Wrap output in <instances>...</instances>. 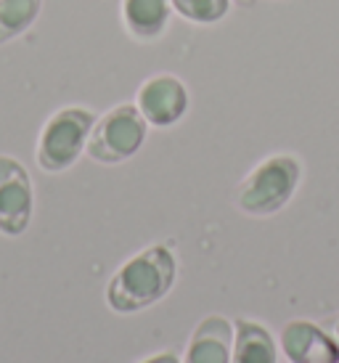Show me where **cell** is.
I'll use <instances>...</instances> for the list:
<instances>
[{
    "label": "cell",
    "mask_w": 339,
    "mask_h": 363,
    "mask_svg": "<svg viewBox=\"0 0 339 363\" xmlns=\"http://www.w3.org/2000/svg\"><path fill=\"white\" fill-rule=\"evenodd\" d=\"M175 276H178V262L172 250L165 244H154L135 257H130L114 273L106 289V303L117 313L146 311L172 289Z\"/></svg>",
    "instance_id": "cell-1"
},
{
    "label": "cell",
    "mask_w": 339,
    "mask_h": 363,
    "mask_svg": "<svg viewBox=\"0 0 339 363\" xmlns=\"http://www.w3.org/2000/svg\"><path fill=\"white\" fill-rule=\"evenodd\" d=\"M302 181V164L291 154L262 160L236 189V207L252 218H268L291 202Z\"/></svg>",
    "instance_id": "cell-2"
},
{
    "label": "cell",
    "mask_w": 339,
    "mask_h": 363,
    "mask_svg": "<svg viewBox=\"0 0 339 363\" xmlns=\"http://www.w3.org/2000/svg\"><path fill=\"white\" fill-rule=\"evenodd\" d=\"M96 125V114L82 106L59 109L40 133L38 141V164L45 172H64L80 160Z\"/></svg>",
    "instance_id": "cell-3"
},
{
    "label": "cell",
    "mask_w": 339,
    "mask_h": 363,
    "mask_svg": "<svg viewBox=\"0 0 339 363\" xmlns=\"http://www.w3.org/2000/svg\"><path fill=\"white\" fill-rule=\"evenodd\" d=\"M146 128L149 122L135 104H120L96 120L85 152L101 164H120L143 146Z\"/></svg>",
    "instance_id": "cell-4"
},
{
    "label": "cell",
    "mask_w": 339,
    "mask_h": 363,
    "mask_svg": "<svg viewBox=\"0 0 339 363\" xmlns=\"http://www.w3.org/2000/svg\"><path fill=\"white\" fill-rule=\"evenodd\" d=\"M32 220V181L24 164L0 154V233L21 236Z\"/></svg>",
    "instance_id": "cell-5"
},
{
    "label": "cell",
    "mask_w": 339,
    "mask_h": 363,
    "mask_svg": "<svg viewBox=\"0 0 339 363\" xmlns=\"http://www.w3.org/2000/svg\"><path fill=\"white\" fill-rule=\"evenodd\" d=\"M135 106L154 128H170L189 111V91L175 74H154L138 88Z\"/></svg>",
    "instance_id": "cell-6"
},
{
    "label": "cell",
    "mask_w": 339,
    "mask_h": 363,
    "mask_svg": "<svg viewBox=\"0 0 339 363\" xmlns=\"http://www.w3.org/2000/svg\"><path fill=\"white\" fill-rule=\"evenodd\" d=\"M281 350L291 363H339V342L310 321H289L281 329Z\"/></svg>",
    "instance_id": "cell-7"
},
{
    "label": "cell",
    "mask_w": 339,
    "mask_h": 363,
    "mask_svg": "<svg viewBox=\"0 0 339 363\" xmlns=\"http://www.w3.org/2000/svg\"><path fill=\"white\" fill-rule=\"evenodd\" d=\"M233 326L223 315H207L191 334L183 363H230Z\"/></svg>",
    "instance_id": "cell-8"
},
{
    "label": "cell",
    "mask_w": 339,
    "mask_h": 363,
    "mask_svg": "<svg viewBox=\"0 0 339 363\" xmlns=\"http://www.w3.org/2000/svg\"><path fill=\"white\" fill-rule=\"evenodd\" d=\"M170 0H122V24L135 40H160L170 24Z\"/></svg>",
    "instance_id": "cell-9"
},
{
    "label": "cell",
    "mask_w": 339,
    "mask_h": 363,
    "mask_svg": "<svg viewBox=\"0 0 339 363\" xmlns=\"http://www.w3.org/2000/svg\"><path fill=\"white\" fill-rule=\"evenodd\" d=\"M230 363H276V342L262 323L250 318L236 321Z\"/></svg>",
    "instance_id": "cell-10"
},
{
    "label": "cell",
    "mask_w": 339,
    "mask_h": 363,
    "mask_svg": "<svg viewBox=\"0 0 339 363\" xmlns=\"http://www.w3.org/2000/svg\"><path fill=\"white\" fill-rule=\"evenodd\" d=\"M43 0H0V45L16 40L38 21Z\"/></svg>",
    "instance_id": "cell-11"
},
{
    "label": "cell",
    "mask_w": 339,
    "mask_h": 363,
    "mask_svg": "<svg viewBox=\"0 0 339 363\" xmlns=\"http://www.w3.org/2000/svg\"><path fill=\"white\" fill-rule=\"evenodd\" d=\"M183 19L194 24H215L230 9V0H170Z\"/></svg>",
    "instance_id": "cell-12"
},
{
    "label": "cell",
    "mask_w": 339,
    "mask_h": 363,
    "mask_svg": "<svg viewBox=\"0 0 339 363\" xmlns=\"http://www.w3.org/2000/svg\"><path fill=\"white\" fill-rule=\"evenodd\" d=\"M143 363H180V361L172 353H165V355H157V358H151V361H143Z\"/></svg>",
    "instance_id": "cell-13"
},
{
    "label": "cell",
    "mask_w": 339,
    "mask_h": 363,
    "mask_svg": "<svg viewBox=\"0 0 339 363\" xmlns=\"http://www.w3.org/2000/svg\"><path fill=\"white\" fill-rule=\"evenodd\" d=\"M230 3H236V6H241V9H250V6H255L257 0H230Z\"/></svg>",
    "instance_id": "cell-14"
},
{
    "label": "cell",
    "mask_w": 339,
    "mask_h": 363,
    "mask_svg": "<svg viewBox=\"0 0 339 363\" xmlns=\"http://www.w3.org/2000/svg\"><path fill=\"white\" fill-rule=\"evenodd\" d=\"M334 337H337V342H339V318H337V323H334Z\"/></svg>",
    "instance_id": "cell-15"
}]
</instances>
